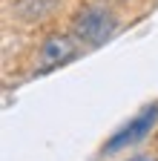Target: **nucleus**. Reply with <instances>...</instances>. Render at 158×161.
<instances>
[{
	"instance_id": "nucleus-5",
	"label": "nucleus",
	"mask_w": 158,
	"mask_h": 161,
	"mask_svg": "<svg viewBox=\"0 0 158 161\" xmlns=\"http://www.w3.org/2000/svg\"><path fill=\"white\" fill-rule=\"evenodd\" d=\"M127 161H155L152 155H135V158H127Z\"/></svg>"
},
{
	"instance_id": "nucleus-3",
	"label": "nucleus",
	"mask_w": 158,
	"mask_h": 161,
	"mask_svg": "<svg viewBox=\"0 0 158 161\" xmlns=\"http://www.w3.org/2000/svg\"><path fill=\"white\" fill-rule=\"evenodd\" d=\"M158 124V104H152V107H144L141 112H138L135 118H129L127 124L118 130L106 144H104V153H121L124 147H132V144H138V141H144L147 135H150V130Z\"/></svg>"
},
{
	"instance_id": "nucleus-1",
	"label": "nucleus",
	"mask_w": 158,
	"mask_h": 161,
	"mask_svg": "<svg viewBox=\"0 0 158 161\" xmlns=\"http://www.w3.org/2000/svg\"><path fill=\"white\" fill-rule=\"evenodd\" d=\"M115 29H118V17L104 6H86L72 17V35L89 49L104 46L115 35Z\"/></svg>"
},
{
	"instance_id": "nucleus-4",
	"label": "nucleus",
	"mask_w": 158,
	"mask_h": 161,
	"mask_svg": "<svg viewBox=\"0 0 158 161\" xmlns=\"http://www.w3.org/2000/svg\"><path fill=\"white\" fill-rule=\"evenodd\" d=\"M57 6H61V0H14L12 9H14V17L23 23H41Z\"/></svg>"
},
{
	"instance_id": "nucleus-2",
	"label": "nucleus",
	"mask_w": 158,
	"mask_h": 161,
	"mask_svg": "<svg viewBox=\"0 0 158 161\" xmlns=\"http://www.w3.org/2000/svg\"><path fill=\"white\" fill-rule=\"evenodd\" d=\"M78 55H81V40L75 35H52V37H46L41 43V49H37L35 75H49L55 69L72 64Z\"/></svg>"
}]
</instances>
